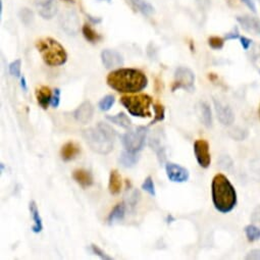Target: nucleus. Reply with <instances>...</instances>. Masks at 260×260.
Returning a JSON list of instances; mask_svg holds the SVG:
<instances>
[{"instance_id": "obj_41", "label": "nucleus", "mask_w": 260, "mask_h": 260, "mask_svg": "<svg viewBox=\"0 0 260 260\" xmlns=\"http://www.w3.org/2000/svg\"><path fill=\"white\" fill-rule=\"evenodd\" d=\"M175 220V218L172 216V215H169L168 216V222H173Z\"/></svg>"}, {"instance_id": "obj_22", "label": "nucleus", "mask_w": 260, "mask_h": 260, "mask_svg": "<svg viewBox=\"0 0 260 260\" xmlns=\"http://www.w3.org/2000/svg\"><path fill=\"white\" fill-rule=\"evenodd\" d=\"M106 119L123 128H128L132 125L131 119L127 117L124 112H119L116 115H106Z\"/></svg>"}, {"instance_id": "obj_1", "label": "nucleus", "mask_w": 260, "mask_h": 260, "mask_svg": "<svg viewBox=\"0 0 260 260\" xmlns=\"http://www.w3.org/2000/svg\"><path fill=\"white\" fill-rule=\"evenodd\" d=\"M107 85L119 93H137L148 85L146 75L136 69H119L111 72L106 79Z\"/></svg>"}, {"instance_id": "obj_36", "label": "nucleus", "mask_w": 260, "mask_h": 260, "mask_svg": "<svg viewBox=\"0 0 260 260\" xmlns=\"http://www.w3.org/2000/svg\"><path fill=\"white\" fill-rule=\"evenodd\" d=\"M241 37L240 32L238 30L237 27H235L231 32H229L225 36H224V40H236L239 39Z\"/></svg>"}, {"instance_id": "obj_33", "label": "nucleus", "mask_w": 260, "mask_h": 260, "mask_svg": "<svg viewBox=\"0 0 260 260\" xmlns=\"http://www.w3.org/2000/svg\"><path fill=\"white\" fill-rule=\"evenodd\" d=\"M21 66H22L21 59H17L15 61H13L10 64V73L13 76H16L17 78H20L21 77Z\"/></svg>"}, {"instance_id": "obj_35", "label": "nucleus", "mask_w": 260, "mask_h": 260, "mask_svg": "<svg viewBox=\"0 0 260 260\" xmlns=\"http://www.w3.org/2000/svg\"><path fill=\"white\" fill-rule=\"evenodd\" d=\"M60 94H61V91L60 89L56 88L54 90V93H53V96H52V100H51V105L54 107V108H57L59 103H60Z\"/></svg>"}, {"instance_id": "obj_21", "label": "nucleus", "mask_w": 260, "mask_h": 260, "mask_svg": "<svg viewBox=\"0 0 260 260\" xmlns=\"http://www.w3.org/2000/svg\"><path fill=\"white\" fill-rule=\"evenodd\" d=\"M139 160V155L137 152H131V151H123L121 152L118 161L123 168H133Z\"/></svg>"}, {"instance_id": "obj_2", "label": "nucleus", "mask_w": 260, "mask_h": 260, "mask_svg": "<svg viewBox=\"0 0 260 260\" xmlns=\"http://www.w3.org/2000/svg\"><path fill=\"white\" fill-rule=\"evenodd\" d=\"M211 197L215 209L221 213L231 212L237 205V192L230 180L222 174L212 179Z\"/></svg>"}, {"instance_id": "obj_43", "label": "nucleus", "mask_w": 260, "mask_h": 260, "mask_svg": "<svg viewBox=\"0 0 260 260\" xmlns=\"http://www.w3.org/2000/svg\"><path fill=\"white\" fill-rule=\"evenodd\" d=\"M258 113H259V117H260V107H259V110H258Z\"/></svg>"}, {"instance_id": "obj_28", "label": "nucleus", "mask_w": 260, "mask_h": 260, "mask_svg": "<svg viewBox=\"0 0 260 260\" xmlns=\"http://www.w3.org/2000/svg\"><path fill=\"white\" fill-rule=\"evenodd\" d=\"M201 114H202V120L206 126H211L212 124V115H211V110L208 104L205 102L201 103Z\"/></svg>"}, {"instance_id": "obj_30", "label": "nucleus", "mask_w": 260, "mask_h": 260, "mask_svg": "<svg viewBox=\"0 0 260 260\" xmlns=\"http://www.w3.org/2000/svg\"><path fill=\"white\" fill-rule=\"evenodd\" d=\"M20 18H21V21L26 26H29L34 20V15H33V12L30 11L29 9H22V11L20 12Z\"/></svg>"}, {"instance_id": "obj_5", "label": "nucleus", "mask_w": 260, "mask_h": 260, "mask_svg": "<svg viewBox=\"0 0 260 260\" xmlns=\"http://www.w3.org/2000/svg\"><path fill=\"white\" fill-rule=\"evenodd\" d=\"M120 103L125 107L128 113L137 117H150L152 115L150 106L152 98L147 94L125 95L120 98Z\"/></svg>"}, {"instance_id": "obj_34", "label": "nucleus", "mask_w": 260, "mask_h": 260, "mask_svg": "<svg viewBox=\"0 0 260 260\" xmlns=\"http://www.w3.org/2000/svg\"><path fill=\"white\" fill-rule=\"evenodd\" d=\"M91 249H92L93 253L96 254L97 256H99L101 259H106V260H110V259H111V257H110L108 254H106V253H105L101 248H99L98 246H96V245H91Z\"/></svg>"}, {"instance_id": "obj_18", "label": "nucleus", "mask_w": 260, "mask_h": 260, "mask_svg": "<svg viewBox=\"0 0 260 260\" xmlns=\"http://www.w3.org/2000/svg\"><path fill=\"white\" fill-rule=\"evenodd\" d=\"M80 146L75 142H68L61 147L60 155L64 161H71L75 159L80 153Z\"/></svg>"}, {"instance_id": "obj_23", "label": "nucleus", "mask_w": 260, "mask_h": 260, "mask_svg": "<svg viewBox=\"0 0 260 260\" xmlns=\"http://www.w3.org/2000/svg\"><path fill=\"white\" fill-rule=\"evenodd\" d=\"M124 214H125V205L124 203H118L112 210L111 212L109 213L108 215V222L111 224L117 220H121L123 219L124 217Z\"/></svg>"}, {"instance_id": "obj_15", "label": "nucleus", "mask_w": 260, "mask_h": 260, "mask_svg": "<svg viewBox=\"0 0 260 260\" xmlns=\"http://www.w3.org/2000/svg\"><path fill=\"white\" fill-rule=\"evenodd\" d=\"M238 23L241 25V27L254 35H260V20L255 17L250 16H244V17H238L237 18Z\"/></svg>"}, {"instance_id": "obj_19", "label": "nucleus", "mask_w": 260, "mask_h": 260, "mask_svg": "<svg viewBox=\"0 0 260 260\" xmlns=\"http://www.w3.org/2000/svg\"><path fill=\"white\" fill-rule=\"evenodd\" d=\"M121 187H122V182H121L120 175L116 170L111 171L109 175V183H108L109 192L112 195H117L120 193Z\"/></svg>"}, {"instance_id": "obj_10", "label": "nucleus", "mask_w": 260, "mask_h": 260, "mask_svg": "<svg viewBox=\"0 0 260 260\" xmlns=\"http://www.w3.org/2000/svg\"><path fill=\"white\" fill-rule=\"evenodd\" d=\"M166 171H167L168 178L170 179V181L174 183L187 182L190 177V173L186 168L173 162L167 164Z\"/></svg>"}, {"instance_id": "obj_24", "label": "nucleus", "mask_w": 260, "mask_h": 260, "mask_svg": "<svg viewBox=\"0 0 260 260\" xmlns=\"http://www.w3.org/2000/svg\"><path fill=\"white\" fill-rule=\"evenodd\" d=\"M131 2L145 16H150L154 13V8L144 0H131Z\"/></svg>"}, {"instance_id": "obj_9", "label": "nucleus", "mask_w": 260, "mask_h": 260, "mask_svg": "<svg viewBox=\"0 0 260 260\" xmlns=\"http://www.w3.org/2000/svg\"><path fill=\"white\" fill-rule=\"evenodd\" d=\"M61 29L69 35H76L80 29V21L75 12H66L59 19Z\"/></svg>"}, {"instance_id": "obj_7", "label": "nucleus", "mask_w": 260, "mask_h": 260, "mask_svg": "<svg viewBox=\"0 0 260 260\" xmlns=\"http://www.w3.org/2000/svg\"><path fill=\"white\" fill-rule=\"evenodd\" d=\"M195 75L194 73L185 67H180L175 73V82L173 85V92L178 89H184L189 92L194 90Z\"/></svg>"}, {"instance_id": "obj_26", "label": "nucleus", "mask_w": 260, "mask_h": 260, "mask_svg": "<svg viewBox=\"0 0 260 260\" xmlns=\"http://www.w3.org/2000/svg\"><path fill=\"white\" fill-rule=\"evenodd\" d=\"M245 234L249 242H255L260 239V228L255 224H248L245 226Z\"/></svg>"}, {"instance_id": "obj_42", "label": "nucleus", "mask_w": 260, "mask_h": 260, "mask_svg": "<svg viewBox=\"0 0 260 260\" xmlns=\"http://www.w3.org/2000/svg\"><path fill=\"white\" fill-rule=\"evenodd\" d=\"M0 168H2V173H3L4 170H5V165H4V162L0 164Z\"/></svg>"}, {"instance_id": "obj_13", "label": "nucleus", "mask_w": 260, "mask_h": 260, "mask_svg": "<svg viewBox=\"0 0 260 260\" xmlns=\"http://www.w3.org/2000/svg\"><path fill=\"white\" fill-rule=\"evenodd\" d=\"M94 114V107L90 101L83 102L75 111H74V117L76 120L83 124L89 123Z\"/></svg>"}, {"instance_id": "obj_12", "label": "nucleus", "mask_w": 260, "mask_h": 260, "mask_svg": "<svg viewBox=\"0 0 260 260\" xmlns=\"http://www.w3.org/2000/svg\"><path fill=\"white\" fill-rule=\"evenodd\" d=\"M213 102H214V108H215L218 120L224 125H231L235 120V114L231 109V107L223 104L217 99H214Z\"/></svg>"}, {"instance_id": "obj_32", "label": "nucleus", "mask_w": 260, "mask_h": 260, "mask_svg": "<svg viewBox=\"0 0 260 260\" xmlns=\"http://www.w3.org/2000/svg\"><path fill=\"white\" fill-rule=\"evenodd\" d=\"M208 44L209 46L212 48V49H215V50H219L223 47L224 45V39L220 38V37H217V36H213V37H210L208 39Z\"/></svg>"}, {"instance_id": "obj_31", "label": "nucleus", "mask_w": 260, "mask_h": 260, "mask_svg": "<svg viewBox=\"0 0 260 260\" xmlns=\"http://www.w3.org/2000/svg\"><path fill=\"white\" fill-rule=\"evenodd\" d=\"M142 189L144 191H146L149 195L151 196H155V187H154V183L151 177H147L144 181V183L142 184Z\"/></svg>"}, {"instance_id": "obj_37", "label": "nucleus", "mask_w": 260, "mask_h": 260, "mask_svg": "<svg viewBox=\"0 0 260 260\" xmlns=\"http://www.w3.org/2000/svg\"><path fill=\"white\" fill-rule=\"evenodd\" d=\"M239 40H240L241 45H242V47H243L244 50H248V49L250 48V46L252 45V40L249 39V38H247V37H245V36H241V37L239 38Z\"/></svg>"}, {"instance_id": "obj_44", "label": "nucleus", "mask_w": 260, "mask_h": 260, "mask_svg": "<svg viewBox=\"0 0 260 260\" xmlns=\"http://www.w3.org/2000/svg\"><path fill=\"white\" fill-rule=\"evenodd\" d=\"M68 2H69V3H73V0H68Z\"/></svg>"}, {"instance_id": "obj_17", "label": "nucleus", "mask_w": 260, "mask_h": 260, "mask_svg": "<svg viewBox=\"0 0 260 260\" xmlns=\"http://www.w3.org/2000/svg\"><path fill=\"white\" fill-rule=\"evenodd\" d=\"M73 178L74 180L83 188H88L93 185V176L89 171L79 169L74 171L73 173Z\"/></svg>"}, {"instance_id": "obj_29", "label": "nucleus", "mask_w": 260, "mask_h": 260, "mask_svg": "<svg viewBox=\"0 0 260 260\" xmlns=\"http://www.w3.org/2000/svg\"><path fill=\"white\" fill-rule=\"evenodd\" d=\"M114 101H115V99H114V97H113L112 95H106L105 97H103V98L100 100L98 106H99L100 110H102V111H107V110H109V109L111 108V106L114 104Z\"/></svg>"}, {"instance_id": "obj_4", "label": "nucleus", "mask_w": 260, "mask_h": 260, "mask_svg": "<svg viewBox=\"0 0 260 260\" xmlns=\"http://www.w3.org/2000/svg\"><path fill=\"white\" fill-rule=\"evenodd\" d=\"M36 47L44 62L49 67L62 66L68 60V53L66 49L53 38L47 37L39 39L36 42Z\"/></svg>"}, {"instance_id": "obj_6", "label": "nucleus", "mask_w": 260, "mask_h": 260, "mask_svg": "<svg viewBox=\"0 0 260 260\" xmlns=\"http://www.w3.org/2000/svg\"><path fill=\"white\" fill-rule=\"evenodd\" d=\"M147 137V127L138 126L121 136V143L125 150L131 152H139L145 145Z\"/></svg>"}, {"instance_id": "obj_39", "label": "nucleus", "mask_w": 260, "mask_h": 260, "mask_svg": "<svg viewBox=\"0 0 260 260\" xmlns=\"http://www.w3.org/2000/svg\"><path fill=\"white\" fill-rule=\"evenodd\" d=\"M197 3L200 5L201 8L203 9H207L209 7V0H197Z\"/></svg>"}, {"instance_id": "obj_11", "label": "nucleus", "mask_w": 260, "mask_h": 260, "mask_svg": "<svg viewBox=\"0 0 260 260\" xmlns=\"http://www.w3.org/2000/svg\"><path fill=\"white\" fill-rule=\"evenodd\" d=\"M38 14L45 20L52 19L57 13L56 0H35Z\"/></svg>"}, {"instance_id": "obj_45", "label": "nucleus", "mask_w": 260, "mask_h": 260, "mask_svg": "<svg viewBox=\"0 0 260 260\" xmlns=\"http://www.w3.org/2000/svg\"><path fill=\"white\" fill-rule=\"evenodd\" d=\"M104 2H108V3H109V2H110V0H104Z\"/></svg>"}, {"instance_id": "obj_20", "label": "nucleus", "mask_w": 260, "mask_h": 260, "mask_svg": "<svg viewBox=\"0 0 260 260\" xmlns=\"http://www.w3.org/2000/svg\"><path fill=\"white\" fill-rule=\"evenodd\" d=\"M29 209H30V213L32 215V218L34 220V224L32 226V231L36 234L42 232L43 230V223H42V218L39 214V210L37 207V204L35 201H31L29 204Z\"/></svg>"}, {"instance_id": "obj_38", "label": "nucleus", "mask_w": 260, "mask_h": 260, "mask_svg": "<svg viewBox=\"0 0 260 260\" xmlns=\"http://www.w3.org/2000/svg\"><path fill=\"white\" fill-rule=\"evenodd\" d=\"M242 3L253 13H257V8L254 3V0H242Z\"/></svg>"}, {"instance_id": "obj_40", "label": "nucleus", "mask_w": 260, "mask_h": 260, "mask_svg": "<svg viewBox=\"0 0 260 260\" xmlns=\"http://www.w3.org/2000/svg\"><path fill=\"white\" fill-rule=\"evenodd\" d=\"M21 87L22 89L27 92L28 91V85H27V81H26V78L25 77H22L21 78Z\"/></svg>"}, {"instance_id": "obj_25", "label": "nucleus", "mask_w": 260, "mask_h": 260, "mask_svg": "<svg viewBox=\"0 0 260 260\" xmlns=\"http://www.w3.org/2000/svg\"><path fill=\"white\" fill-rule=\"evenodd\" d=\"M153 110H154V118L150 122V125H152L156 122L162 121L166 117V108L161 103H159V102L154 103L153 104Z\"/></svg>"}, {"instance_id": "obj_16", "label": "nucleus", "mask_w": 260, "mask_h": 260, "mask_svg": "<svg viewBox=\"0 0 260 260\" xmlns=\"http://www.w3.org/2000/svg\"><path fill=\"white\" fill-rule=\"evenodd\" d=\"M36 99L38 104L43 108L47 109L48 105L51 103L52 100V93L49 87L47 86H40L36 89Z\"/></svg>"}, {"instance_id": "obj_27", "label": "nucleus", "mask_w": 260, "mask_h": 260, "mask_svg": "<svg viewBox=\"0 0 260 260\" xmlns=\"http://www.w3.org/2000/svg\"><path fill=\"white\" fill-rule=\"evenodd\" d=\"M82 32H83L85 39L90 43H96L100 39V36L87 24L83 26Z\"/></svg>"}, {"instance_id": "obj_8", "label": "nucleus", "mask_w": 260, "mask_h": 260, "mask_svg": "<svg viewBox=\"0 0 260 260\" xmlns=\"http://www.w3.org/2000/svg\"><path fill=\"white\" fill-rule=\"evenodd\" d=\"M194 154L197 162L203 169H208L211 164L209 144L204 139H198L194 143Z\"/></svg>"}, {"instance_id": "obj_14", "label": "nucleus", "mask_w": 260, "mask_h": 260, "mask_svg": "<svg viewBox=\"0 0 260 260\" xmlns=\"http://www.w3.org/2000/svg\"><path fill=\"white\" fill-rule=\"evenodd\" d=\"M101 60L106 69H113L123 64L122 55L119 52L111 49H105L102 51Z\"/></svg>"}, {"instance_id": "obj_3", "label": "nucleus", "mask_w": 260, "mask_h": 260, "mask_svg": "<svg viewBox=\"0 0 260 260\" xmlns=\"http://www.w3.org/2000/svg\"><path fill=\"white\" fill-rule=\"evenodd\" d=\"M116 133L107 123L99 122L94 127H89L83 132V138L92 151L106 155L113 149Z\"/></svg>"}]
</instances>
